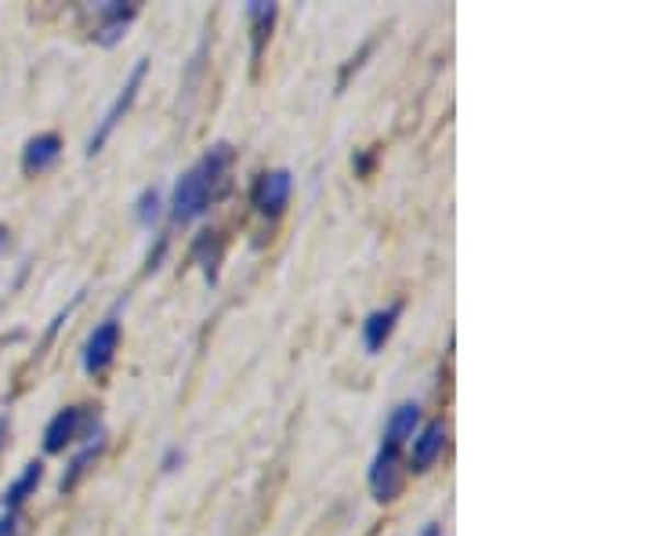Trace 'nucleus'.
Returning a JSON list of instances; mask_svg holds the SVG:
<instances>
[{"mask_svg": "<svg viewBox=\"0 0 652 536\" xmlns=\"http://www.w3.org/2000/svg\"><path fill=\"white\" fill-rule=\"evenodd\" d=\"M232 160H236V152L229 141H215L204 157L178 178L171 189V199H168V214L174 225H193L196 218H204L215 199L225 196Z\"/></svg>", "mask_w": 652, "mask_h": 536, "instance_id": "1", "label": "nucleus"}, {"mask_svg": "<svg viewBox=\"0 0 652 536\" xmlns=\"http://www.w3.org/2000/svg\"><path fill=\"white\" fill-rule=\"evenodd\" d=\"M146 73H149V58H138L135 66H130V73L124 80V88L116 91V99L110 102V110L102 113V121L94 124L91 130V138H88V160L91 157H99V152L105 149V141L113 138V130L124 124V116L135 110V102H138V91H141V83H146Z\"/></svg>", "mask_w": 652, "mask_h": 536, "instance_id": "2", "label": "nucleus"}, {"mask_svg": "<svg viewBox=\"0 0 652 536\" xmlns=\"http://www.w3.org/2000/svg\"><path fill=\"white\" fill-rule=\"evenodd\" d=\"M102 413L91 402H80V407H66L58 410L44 427V454H66L69 446L80 443V438H91L99 432Z\"/></svg>", "mask_w": 652, "mask_h": 536, "instance_id": "3", "label": "nucleus"}, {"mask_svg": "<svg viewBox=\"0 0 652 536\" xmlns=\"http://www.w3.org/2000/svg\"><path fill=\"white\" fill-rule=\"evenodd\" d=\"M121 338H124V323H121V316H105L99 327L91 330V338L84 344V374L88 377H102L105 370L113 366L116 360V352H121Z\"/></svg>", "mask_w": 652, "mask_h": 536, "instance_id": "4", "label": "nucleus"}, {"mask_svg": "<svg viewBox=\"0 0 652 536\" xmlns=\"http://www.w3.org/2000/svg\"><path fill=\"white\" fill-rule=\"evenodd\" d=\"M290 193H294V174L287 167H272V171L258 174V182L251 189V204L261 218H283V210L290 204Z\"/></svg>", "mask_w": 652, "mask_h": 536, "instance_id": "5", "label": "nucleus"}, {"mask_svg": "<svg viewBox=\"0 0 652 536\" xmlns=\"http://www.w3.org/2000/svg\"><path fill=\"white\" fill-rule=\"evenodd\" d=\"M141 4L135 0H105V4L94 8V26H91V41L99 47H116L130 30V22L138 19Z\"/></svg>", "mask_w": 652, "mask_h": 536, "instance_id": "6", "label": "nucleus"}, {"mask_svg": "<svg viewBox=\"0 0 652 536\" xmlns=\"http://www.w3.org/2000/svg\"><path fill=\"white\" fill-rule=\"evenodd\" d=\"M366 482H370V493L377 504H391L402 490V449L381 443L370 460V471H366Z\"/></svg>", "mask_w": 652, "mask_h": 536, "instance_id": "7", "label": "nucleus"}, {"mask_svg": "<svg viewBox=\"0 0 652 536\" xmlns=\"http://www.w3.org/2000/svg\"><path fill=\"white\" fill-rule=\"evenodd\" d=\"M446 421H428V424H421L417 427V435L410 438L413 449H410V460H407V468L413 475H424L432 468V464L446 454Z\"/></svg>", "mask_w": 652, "mask_h": 536, "instance_id": "8", "label": "nucleus"}, {"mask_svg": "<svg viewBox=\"0 0 652 536\" xmlns=\"http://www.w3.org/2000/svg\"><path fill=\"white\" fill-rule=\"evenodd\" d=\"M276 19H279V4H272V0H251V4H247V26H251V73L254 77L261 69V55H265V47L272 41V30H276Z\"/></svg>", "mask_w": 652, "mask_h": 536, "instance_id": "9", "label": "nucleus"}, {"mask_svg": "<svg viewBox=\"0 0 652 536\" xmlns=\"http://www.w3.org/2000/svg\"><path fill=\"white\" fill-rule=\"evenodd\" d=\"M58 160H62V138H58L55 130L33 135L26 146H22V174H26V178L47 174Z\"/></svg>", "mask_w": 652, "mask_h": 536, "instance_id": "10", "label": "nucleus"}, {"mask_svg": "<svg viewBox=\"0 0 652 536\" xmlns=\"http://www.w3.org/2000/svg\"><path fill=\"white\" fill-rule=\"evenodd\" d=\"M402 319V301H391L385 308H377L363 319V349L377 355L385 352V344L391 341V333H396V323Z\"/></svg>", "mask_w": 652, "mask_h": 536, "instance_id": "11", "label": "nucleus"}, {"mask_svg": "<svg viewBox=\"0 0 652 536\" xmlns=\"http://www.w3.org/2000/svg\"><path fill=\"white\" fill-rule=\"evenodd\" d=\"M105 446H110V435H105V427H99V432H94L88 443H84V449H80V454L66 464V475H62V482H58V490L73 493L77 486L84 482V475L94 468V464H99V457L105 454Z\"/></svg>", "mask_w": 652, "mask_h": 536, "instance_id": "12", "label": "nucleus"}, {"mask_svg": "<svg viewBox=\"0 0 652 536\" xmlns=\"http://www.w3.org/2000/svg\"><path fill=\"white\" fill-rule=\"evenodd\" d=\"M417 427H421V402L407 399V402H399V407L388 413L381 443H391V446L402 449L413 435H417Z\"/></svg>", "mask_w": 652, "mask_h": 536, "instance_id": "13", "label": "nucleus"}, {"mask_svg": "<svg viewBox=\"0 0 652 536\" xmlns=\"http://www.w3.org/2000/svg\"><path fill=\"white\" fill-rule=\"evenodd\" d=\"M41 482H44V460H30L26 468L19 471V479L4 490V497H0V508H4V511H22V504H26L30 497H37Z\"/></svg>", "mask_w": 652, "mask_h": 536, "instance_id": "14", "label": "nucleus"}, {"mask_svg": "<svg viewBox=\"0 0 652 536\" xmlns=\"http://www.w3.org/2000/svg\"><path fill=\"white\" fill-rule=\"evenodd\" d=\"M221 254H225V243L218 232H199L196 243H193V261L199 269H204L207 283L215 287L218 283V265H221Z\"/></svg>", "mask_w": 652, "mask_h": 536, "instance_id": "15", "label": "nucleus"}, {"mask_svg": "<svg viewBox=\"0 0 652 536\" xmlns=\"http://www.w3.org/2000/svg\"><path fill=\"white\" fill-rule=\"evenodd\" d=\"M163 207H168V204H163V193H160L157 185H146V189H141L138 199H135V218H138L141 229H152V225L160 221Z\"/></svg>", "mask_w": 652, "mask_h": 536, "instance_id": "16", "label": "nucleus"}, {"mask_svg": "<svg viewBox=\"0 0 652 536\" xmlns=\"http://www.w3.org/2000/svg\"><path fill=\"white\" fill-rule=\"evenodd\" d=\"M0 536H22V511H4L0 515Z\"/></svg>", "mask_w": 652, "mask_h": 536, "instance_id": "17", "label": "nucleus"}, {"mask_svg": "<svg viewBox=\"0 0 652 536\" xmlns=\"http://www.w3.org/2000/svg\"><path fill=\"white\" fill-rule=\"evenodd\" d=\"M182 464H185V449L182 446H171L168 454H163V460H160V471L163 475H174L178 468H182Z\"/></svg>", "mask_w": 652, "mask_h": 536, "instance_id": "18", "label": "nucleus"}, {"mask_svg": "<svg viewBox=\"0 0 652 536\" xmlns=\"http://www.w3.org/2000/svg\"><path fill=\"white\" fill-rule=\"evenodd\" d=\"M370 52H374V44H363V47H359V55H355V58H348L345 73H341V80H338V91H345V83H348V77H352V69H359V66H363V58L370 55Z\"/></svg>", "mask_w": 652, "mask_h": 536, "instance_id": "19", "label": "nucleus"}, {"mask_svg": "<svg viewBox=\"0 0 652 536\" xmlns=\"http://www.w3.org/2000/svg\"><path fill=\"white\" fill-rule=\"evenodd\" d=\"M168 247H171V236H160L157 250H149V258H146V272H157L160 269V261H163V254H168Z\"/></svg>", "mask_w": 652, "mask_h": 536, "instance_id": "20", "label": "nucleus"}, {"mask_svg": "<svg viewBox=\"0 0 652 536\" xmlns=\"http://www.w3.org/2000/svg\"><path fill=\"white\" fill-rule=\"evenodd\" d=\"M8 432H11V417L0 413V454L8 449Z\"/></svg>", "mask_w": 652, "mask_h": 536, "instance_id": "21", "label": "nucleus"}, {"mask_svg": "<svg viewBox=\"0 0 652 536\" xmlns=\"http://www.w3.org/2000/svg\"><path fill=\"white\" fill-rule=\"evenodd\" d=\"M417 536H443V522H428V526H424Z\"/></svg>", "mask_w": 652, "mask_h": 536, "instance_id": "22", "label": "nucleus"}, {"mask_svg": "<svg viewBox=\"0 0 652 536\" xmlns=\"http://www.w3.org/2000/svg\"><path fill=\"white\" fill-rule=\"evenodd\" d=\"M8 243H11V229H8V225H0V258H4Z\"/></svg>", "mask_w": 652, "mask_h": 536, "instance_id": "23", "label": "nucleus"}]
</instances>
